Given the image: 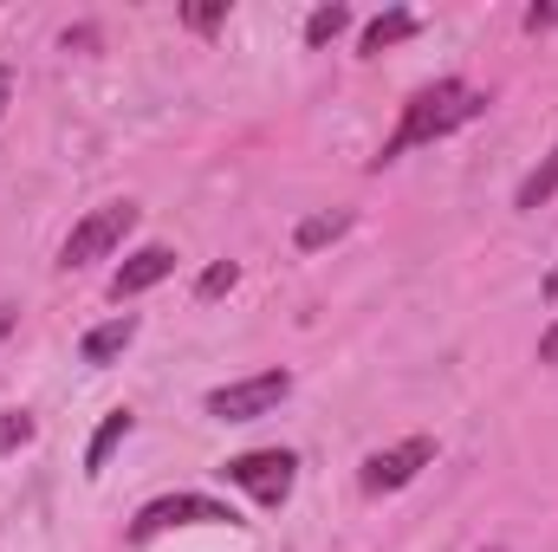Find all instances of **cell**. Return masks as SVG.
Wrapping results in <instances>:
<instances>
[{"instance_id":"obj_1","label":"cell","mask_w":558,"mask_h":552,"mask_svg":"<svg viewBox=\"0 0 558 552\" xmlns=\"http://www.w3.org/2000/svg\"><path fill=\"white\" fill-rule=\"evenodd\" d=\"M481 111H487V92H474L468 79H435V85H422V92H410L397 131H390L384 149L371 156V169H390L397 156H410L422 143H441V137H454V131H468Z\"/></svg>"},{"instance_id":"obj_2","label":"cell","mask_w":558,"mask_h":552,"mask_svg":"<svg viewBox=\"0 0 558 552\" xmlns=\"http://www.w3.org/2000/svg\"><path fill=\"white\" fill-rule=\"evenodd\" d=\"M131 235H137V202H98V208L65 235L59 267H65V274H78V267H92V261H111Z\"/></svg>"},{"instance_id":"obj_12","label":"cell","mask_w":558,"mask_h":552,"mask_svg":"<svg viewBox=\"0 0 558 552\" xmlns=\"http://www.w3.org/2000/svg\"><path fill=\"white\" fill-rule=\"evenodd\" d=\"M553 195H558V143L546 149V163H539V169H533V176L520 182L513 208H526V215H533V208H539V202H553Z\"/></svg>"},{"instance_id":"obj_11","label":"cell","mask_w":558,"mask_h":552,"mask_svg":"<svg viewBox=\"0 0 558 552\" xmlns=\"http://www.w3.org/2000/svg\"><path fill=\"white\" fill-rule=\"evenodd\" d=\"M131 429H137V416H131V410H111V416H105V422H98V435H92V448H85V475H105L111 448H118Z\"/></svg>"},{"instance_id":"obj_5","label":"cell","mask_w":558,"mask_h":552,"mask_svg":"<svg viewBox=\"0 0 558 552\" xmlns=\"http://www.w3.org/2000/svg\"><path fill=\"white\" fill-rule=\"evenodd\" d=\"M292 397V371H254V377H234L221 391H208V416L215 422H260Z\"/></svg>"},{"instance_id":"obj_4","label":"cell","mask_w":558,"mask_h":552,"mask_svg":"<svg viewBox=\"0 0 558 552\" xmlns=\"http://www.w3.org/2000/svg\"><path fill=\"white\" fill-rule=\"evenodd\" d=\"M241 514L234 507H221V501H208V494H162V501H143L137 520H131V547H149L156 533H169V527H234Z\"/></svg>"},{"instance_id":"obj_19","label":"cell","mask_w":558,"mask_h":552,"mask_svg":"<svg viewBox=\"0 0 558 552\" xmlns=\"http://www.w3.org/2000/svg\"><path fill=\"white\" fill-rule=\"evenodd\" d=\"M7 105H13V72L0 65V118H7Z\"/></svg>"},{"instance_id":"obj_9","label":"cell","mask_w":558,"mask_h":552,"mask_svg":"<svg viewBox=\"0 0 558 552\" xmlns=\"http://www.w3.org/2000/svg\"><path fill=\"white\" fill-rule=\"evenodd\" d=\"M410 33H422V13H410V7H390V13H377V20L364 26L357 52H364V59H377V52H390V46H397V39H410Z\"/></svg>"},{"instance_id":"obj_13","label":"cell","mask_w":558,"mask_h":552,"mask_svg":"<svg viewBox=\"0 0 558 552\" xmlns=\"http://www.w3.org/2000/svg\"><path fill=\"white\" fill-rule=\"evenodd\" d=\"M344 26H351V7H318V13L305 20V46H331Z\"/></svg>"},{"instance_id":"obj_20","label":"cell","mask_w":558,"mask_h":552,"mask_svg":"<svg viewBox=\"0 0 558 552\" xmlns=\"http://www.w3.org/2000/svg\"><path fill=\"white\" fill-rule=\"evenodd\" d=\"M7 332H13V305H0V338H7Z\"/></svg>"},{"instance_id":"obj_14","label":"cell","mask_w":558,"mask_h":552,"mask_svg":"<svg viewBox=\"0 0 558 552\" xmlns=\"http://www.w3.org/2000/svg\"><path fill=\"white\" fill-rule=\"evenodd\" d=\"M234 279H241V267H234V261H215L208 274L195 279V299H221V292H234Z\"/></svg>"},{"instance_id":"obj_18","label":"cell","mask_w":558,"mask_h":552,"mask_svg":"<svg viewBox=\"0 0 558 552\" xmlns=\"http://www.w3.org/2000/svg\"><path fill=\"white\" fill-rule=\"evenodd\" d=\"M539 364H558V319L539 332Z\"/></svg>"},{"instance_id":"obj_17","label":"cell","mask_w":558,"mask_h":552,"mask_svg":"<svg viewBox=\"0 0 558 552\" xmlns=\"http://www.w3.org/2000/svg\"><path fill=\"white\" fill-rule=\"evenodd\" d=\"M546 26H558V0L553 7H526V33H546Z\"/></svg>"},{"instance_id":"obj_15","label":"cell","mask_w":558,"mask_h":552,"mask_svg":"<svg viewBox=\"0 0 558 552\" xmlns=\"http://www.w3.org/2000/svg\"><path fill=\"white\" fill-rule=\"evenodd\" d=\"M26 435H33V416H26V410H7V416H0V455H7L13 442H26Z\"/></svg>"},{"instance_id":"obj_7","label":"cell","mask_w":558,"mask_h":552,"mask_svg":"<svg viewBox=\"0 0 558 552\" xmlns=\"http://www.w3.org/2000/svg\"><path fill=\"white\" fill-rule=\"evenodd\" d=\"M175 274V248H137L118 274H111V299L124 305V299H137L149 286H162V279Z\"/></svg>"},{"instance_id":"obj_22","label":"cell","mask_w":558,"mask_h":552,"mask_svg":"<svg viewBox=\"0 0 558 552\" xmlns=\"http://www.w3.org/2000/svg\"><path fill=\"white\" fill-rule=\"evenodd\" d=\"M481 552H507V547H481Z\"/></svg>"},{"instance_id":"obj_21","label":"cell","mask_w":558,"mask_h":552,"mask_svg":"<svg viewBox=\"0 0 558 552\" xmlns=\"http://www.w3.org/2000/svg\"><path fill=\"white\" fill-rule=\"evenodd\" d=\"M546 299H558V267H553V274H546Z\"/></svg>"},{"instance_id":"obj_16","label":"cell","mask_w":558,"mask_h":552,"mask_svg":"<svg viewBox=\"0 0 558 552\" xmlns=\"http://www.w3.org/2000/svg\"><path fill=\"white\" fill-rule=\"evenodd\" d=\"M182 20H189V26H195V33H215V26H221V20H228V0H215V7H189V13H182Z\"/></svg>"},{"instance_id":"obj_10","label":"cell","mask_w":558,"mask_h":552,"mask_svg":"<svg viewBox=\"0 0 558 552\" xmlns=\"http://www.w3.org/2000/svg\"><path fill=\"white\" fill-rule=\"evenodd\" d=\"M344 228H351V208H331V215H305V221L292 228V248H299V254H318V248H331Z\"/></svg>"},{"instance_id":"obj_3","label":"cell","mask_w":558,"mask_h":552,"mask_svg":"<svg viewBox=\"0 0 558 552\" xmlns=\"http://www.w3.org/2000/svg\"><path fill=\"white\" fill-rule=\"evenodd\" d=\"M221 481L241 488L260 507H286L292 501V481H299V455L292 448H247V455L221 461Z\"/></svg>"},{"instance_id":"obj_6","label":"cell","mask_w":558,"mask_h":552,"mask_svg":"<svg viewBox=\"0 0 558 552\" xmlns=\"http://www.w3.org/2000/svg\"><path fill=\"white\" fill-rule=\"evenodd\" d=\"M428 461H435V442H428V435L390 442V448L364 455V468H357V488H364V494H397V488H410V481H416Z\"/></svg>"},{"instance_id":"obj_8","label":"cell","mask_w":558,"mask_h":552,"mask_svg":"<svg viewBox=\"0 0 558 552\" xmlns=\"http://www.w3.org/2000/svg\"><path fill=\"white\" fill-rule=\"evenodd\" d=\"M131 345H137V312H118V319H105V325H92V332L78 338V358L105 371V364H118Z\"/></svg>"}]
</instances>
